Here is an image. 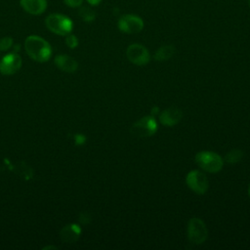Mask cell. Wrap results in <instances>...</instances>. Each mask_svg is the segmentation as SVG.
Returning a JSON list of instances; mask_svg holds the SVG:
<instances>
[{
    "label": "cell",
    "instance_id": "6da1fadb",
    "mask_svg": "<svg viewBox=\"0 0 250 250\" xmlns=\"http://www.w3.org/2000/svg\"><path fill=\"white\" fill-rule=\"evenodd\" d=\"M24 49L26 54L35 62H45L52 55V48L50 44L42 37L37 35H30L24 41Z\"/></svg>",
    "mask_w": 250,
    "mask_h": 250
},
{
    "label": "cell",
    "instance_id": "7a4b0ae2",
    "mask_svg": "<svg viewBox=\"0 0 250 250\" xmlns=\"http://www.w3.org/2000/svg\"><path fill=\"white\" fill-rule=\"evenodd\" d=\"M45 24L47 28L58 35L66 36L73 28L72 21L62 14H51L45 19Z\"/></svg>",
    "mask_w": 250,
    "mask_h": 250
},
{
    "label": "cell",
    "instance_id": "3957f363",
    "mask_svg": "<svg viewBox=\"0 0 250 250\" xmlns=\"http://www.w3.org/2000/svg\"><path fill=\"white\" fill-rule=\"evenodd\" d=\"M195 162L206 172L218 173L224 165L223 158L214 151H200L195 155Z\"/></svg>",
    "mask_w": 250,
    "mask_h": 250
},
{
    "label": "cell",
    "instance_id": "277c9868",
    "mask_svg": "<svg viewBox=\"0 0 250 250\" xmlns=\"http://www.w3.org/2000/svg\"><path fill=\"white\" fill-rule=\"evenodd\" d=\"M157 131V123L152 115L144 116L135 122L130 132L133 136L138 138H147L155 134Z\"/></svg>",
    "mask_w": 250,
    "mask_h": 250
},
{
    "label": "cell",
    "instance_id": "5b68a950",
    "mask_svg": "<svg viewBox=\"0 0 250 250\" xmlns=\"http://www.w3.org/2000/svg\"><path fill=\"white\" fill-rule=\"evenodd\" d=\"M188 237L194 244L203 243L208 237V229L205 223L199 218H191L188 224Z\"/></svg>",
    "mask_w": 250,
    "mask_h": 250
},
{
    "label": "cell",
    "instance_id": "8992f818",
    "mask_svg": "<svg viewBox=\"0 0 250 250\" xmlns=\"http://www.w3.org/2000/svg\"><path fill=\"white\" fill-rule=\"evenodd\" d=\"M188 187L197 194H204L209 187L206 175L199 170H192L188 172L186 177Z\"/></svg>",
    "mask_w": 250,
    "mask_h": 250
},
{
    "label": "cell",
    "instance_id": "52a82bcc",
    "mask_svg": "<svg viewBox=\"0 0 250 250\" xmlns=\"http://www.w3.org/2000/svg\"><path fill=\"white\" fill-rule=\"evenodd\" d=\"M120 31L128 34L140 32L144 28V21L142 18L132 14H126L119 18L117 22Z\"/></svg>",
    "mask_w": 250,
    "mask_h": 250
},
{
    "label": "cell",
    "instance_id": "ba28073f",
    "mask_svg": "<svg viewBox=\"0 0 250 250\" xmlns=\"http://www.w3.org/2000/svg\"><path fill=\"white\" fill-rule=\"evenodd\" d=\"M126 56L132 63L137 65H145L150 60V55L147 49L139 43L129 45L126 50Z\"/></svg>",
    "mask_w": 250,
    "mask_h": 250
},
{
    "label": "cell",
    "instance_id": "9c48e42d",
    "mask_svg": "<svg viewBox=\"0 0 250 250\" xmlns=\"http://www.w3.org/2000/svg\"><path fill=\"white\" fill-rule=\"evenodd\" d=\"M21 58L17 53H10L0 61V72L5 75L16 73L21 67Z\"/></svg>",
    "mask_w": 250,
    "mask_h": 250
},
{
    "label": "cell",
    "instance_id": "30bf717a",
    "mask_svg": "<svg viewBox=\"0 0 250 250\" xmlns=\"http://www.w3.org/2000/svg\"><path fill=\"white\" fill-rule=\"evenodd\" d=\"M183 117V112L178 107H169L161 111L159 114V121L162 125L172 127L178 124Z\"/></svg>",
    "mask_w": 250,
    "mask_h": 250
},
{
    "label": "cell",
    "instance_id": "8fae6325",
    "mask_svg": "<svg viewBox=\"0 0 250 250\" xmlns=\"http://www.w3.org/2000/svg\"><path fill=\"white\" fill-rule=\"evenodd\" d=\"M21 7L30 15H41L47 9V0H20Z\"/></svg>",
    "mask_w": 250,
    "mask_h": 250
},
{
    "label": "cell",
    "instance_id": "7c38bea8",
    "mask_svg": "<svg viewBox=\"0 0 250 250\" xmlns=\"http://www.w3.org/2000/svg\"><path fill=\"white\" fill-rule=\"evenodd\" d=\"M55 63L61 70L69 73L76 71L78 67L77 62L67 55H58L55 58Z\"/></svg>",
    "mask_w": 250,
    "mask_h": 250
},
{
    "label": "cell",
    "instance_id": "4fadbf2b",
    "mask_svg": "<svg viewBox=\"0 0 250 250\" xmlns=\"http://www.w3.org/2000/svg\"><path fill=\"white\" fill-rule=\"evenodd\" d=\"M81 233V229L78 225L71 224L65 226L61 231V238L65 242H74L76 241Z\"/></svg>",
    "mask_w": 250,
    "mask_h": 250
},
{
    "label": "cell",
    "instance_id": "5bb4252c",
    "mask_svg": "<svg viewBox=\"0 0 250 250\" xmlns=\"http://www.w3.org/2000/svg\"><path fill=\"white\" fill-rule=\"evenodd\" d=\"M176 52V48L173 45H164L156 50L154 53V59L156 61H166L173 57Z\"/></svg>",
    "mask_w": 250,
    "mask_h": 250
},
{
    "label": "cell",
    "instance_id": "9a60e30c",
    "mask_svg": "<svg viewBox=\"0 0 250 250\" xmlns=\"http://www.w3.org/2000/svg\"><path fill=\"white\" fill-rule=\"evenodd\" d=\"M243 156V152L241 149H231L229 150L226 156H225V160L226 162H228L229 164H235L237 162H239L241 160Z\"/></svg>",
    "mask_w": 250,
    "mask_h": 250
},
{
    "label": "cell",
    "instance_id": "2e32d148",
    "mask_svg": "<svg viewBox=\"0 0 250 250\" xmlns=\"http://www.w3.org/2000/svg\"><path fill=\"white\" fill-rule=\"evenodd\" d=\"M79 17L84 21H87V22H90V21H93L96 18V14L95 12L89 8V7H81L79 12Z\"/></svg>",
    "mask_w": 250,
    "mask_h": 250
},
{
    "label": "cell",
    "instance_id": "e0dca14e",
    "mask_svg": "<svg viewBox=\"0 0 250 250\" xmlns=\"http://www.w3.org/2000/svg\"><path fill=\"white\" fill-rule=\"evenodd\" d=\"M65 44L68 48L70 49H74L77 47L78 45V38L74 35V34H67L66 37H65Z\"/></svg>",
    "mask_w": 250,
    "mask_h": 250
},
{
    "label": "cell",
    "instance_id": "ac0fdd59",
    "mask_svg": "<svg viewBox=\"0 0 250 250\" xmlns=\"http://www.w3.org/2000/svg\"><path fill=\"white\" fill-rule=\"evenodd\" d=\"M13 45V39L10 36L3 37L0 40V51H7L9 50Z\"/></svg>",
    "mask_w": 250,
    "mask_h": 250
},
{
    "label": "cell",
    "instance_id": "d6986e66",
    "mask_svg": "<svg viewBox=\"0 0 250 250\" xmlns=\"http://www.w3.org/2000/svg\"><path fill=\"white\" fill-rule=\"evenodd\" d=\"M63 2L71 8H77L80 7L83 3V0H63Z\"/></svg>",
    "mask_w": 250,
    "mask_h": 250
},
{
    "label": "cell",
    "instance_id": "ffe728a7",
    "mask_svg": "<svg viewBox=\"0 0 250 250\" xmlns=\"http://www.w3.org/2000/svg\"><path fill=\"white\" fill-rule=\"evenodd\" d=\"M76 141L77 144H83L85 142V137L82 135H76Z\"/></svg>",
    "mask_w": 250,
    "mask_h": 250
},
{
    "label": "cell",
    "instance_id": "44dd1931",
    "mask_svg": "<svg viewBox=\"0 0 250 250\" xmlns=\"http://www.w3.org/2000/svg\"><path fill=\"white\" fill-rule=\"evenodd\" d=\"M101 1H102V0H87V2H88L90 5H92V6H97V5H99Z\"/></svg>",
    "mask_w": 250,
    "mask_h": 250
},
{
    "label": "cell",
    "instance_id": "7402d4cb",
    "mask_svg": "<svg viewBox=\"0 0 250 250\" xmlns=\"http://www.w3.org/2000/svg\"><path fill=\"white\" fill-rule=\"evenodd\" d=\"M158 109H159V108H158L157 106H153V107L151 108V115H152V116H154L155 114H157V113L159 112V110H158Z\"/></svg>",
    "mask_w": 250,
    "mask_h": 250
},
{
    "label": "cell",
    "instance_id": "603a6c76",
    "mask_svg": "<svg viewBox=\"0 0 250 250\" xmlns=\"http://www.w3.org/2000/svg\"><path fill=\"white\" fill-rule=\"evenodd\" d=\"M50 248H53V249H56L57 247H55V246H46V247H44L43 249L45 250V249H50Z\"/></svg>",
    "mask_w": 250,
    "mask_h": 250
},
{
    "label": "cell",
    "instance_id": "cb8c5ba5",
    "mask_svg": "<svg viewBox=\"0 0 250 250\" xmlns=\"http://www.w3.org/2000/svg\"><path fill=\"white\" fill-rule=\"evenodd\" d=\"M248 194H249V197H250V185L248 187Z\"/></svg>",
    "mask_w": 250,
    "mask_h": 250
},
{
    "label": "cell",
    "instance_id": "d4e9b609",
    "mask_svg": "<svg viewBox=\"0 0 250 250\" xmlns=\"http://www.w3.org/2000/svg\"><path fill=\"white\" fill-rule=\"evenodd\" d=\"M248 4H249V7H250V0H248Z\"/></svg>",
    "mask_w": 250,
    "mask_h": 250
}]
</instances>
